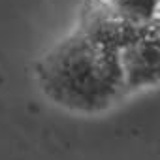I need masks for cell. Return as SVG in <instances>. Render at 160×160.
Returning a JSON list of instances; mask_svg holds the SVG:
<instances>
[{
	"label": "cell",
	"instance_id": "obj_1",
	"mask_svg": "<svg viewBox=\"0 0 160 160\" xmlns=\"http://www.w3.org/2000/svg\"><path fill=\"white\" fill-rule=\"evenodd\" d=\"M108 36L102 30L75 34L47 55L42 75L43 89L58 104L73 109L92 111L108 106L121 85L124 70L121 53L115 43L121 42V32L128 27L106 13Z\"/></svg>",
	"mask_w": 160,
	"mask_h": 160
},
{
	"label": "cell",
	"instance_id": "obj_2",
	"mask_svg": "<svg viewBox=\"0 0 160 160\" xmlns=\"http://www.w3.org/2000/svg\"><path fill=\"white\" fill-rule=\"evenodd\" d=\"M98 4L108 15L136 27H152L158 17V0H98Z\"/></svg>",
	"mask_w": 160,
	"mask_h": 160
}]
</instances>
